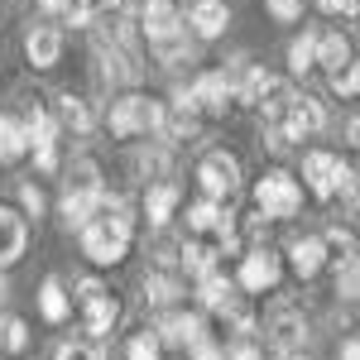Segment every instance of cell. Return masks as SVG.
Wrapping results in <instances>:
<instances>
[{"label":"cell","instance_id":"44","mask_svg":"<svg viewBox=\"0 0 360 360\" xmlns=\"http://www.w3.org/2000/svg\"><path fill=\"white\" fill-rule=\"evenodd\" d=\"M226 360H264V351H259L255 341H236V346L226 351Z\"/></svg>","mask_w":360,"mask_h":360},{"label":"cell","instance_id":"46","mask_svg":"<svg viewBox=\"0 0 360 360\" xmlns=\"http://www.w3.org/2000/svg\"><path fill=\"white\" fill-rule=\"evenodd\" d=\"M72 288H77V303H86V298H96V293H101V278H77Z\"/></svg>","mask_w":360,"mask_h":360},{"label":"cell","instance_id":"17","mask_svg":"<svg viewBox=\"0 0 360 360\" xmlns=\"http://www.w3.org/2000/svg\"><path fill=\"white\" fill-rule=\"evenodd\" d=\"M178 202H183V193L173 188V183H149L144 188V217H149V226H168L173 221V212H178Z\"/></svg>","mask_w":360,"mask_h":360},{"label":"cell","instance_id":"50","mask_svg":"<svg viewBox=\"0 0 360 360\" xmlns=\"http://www.w3.org/2000/svg\"><path fill=\"white\" fill-rule=\"evenodd\" d=\"M283 360H307V356H303V351H288V356H283Z\"/></svg>","mask_w":360,"mask_h":360},{"label":"cell","instance_id":"33","mask_svg":"<svg viewBox=\"0 0 360 360\" xmlns=\"http://www.w3.org/2000/svg\"><path fill=\"white\" fill-rule=\"evenodd\" d=\"M312 49H317V34H307V29L293 39V44H288V68H293L298 77H303V72H312Z\"/></svg>","mask_w":360,"mask_h":360},{"label":"cell","instance_id":"20","mask_svg":"<svg viewBox=\"0 0 360 360\" xmlns=\"http://www.w3.org/2000/svg\"><path fill=\"white\" fill-rule=\"evenodd\" d=\"M82 317H86V332H91V336H111V327L120 322V303L101 288L96 298H86V303H82Z\"/></svg>","mask_w":360,"mask_h":360},{"label":"cell","instance_id":"3","mask_svg":"<svg viewBox=\"0 0 360 360\" xmlns=\"http://www.w3.org/2000/svg\"><path fill=\"white\" fill-rule=\"evenodd\" d=\"M197 183H202V197H217V202L236 197L240 193V159L226 149H207L197 164Z\"/></svg>","mask_w":360,"mask_h":360},{"label":"cell","instance_id":"41","mask_svg":"<svg viewBox=\"0 0 360 360\" xmlns=\"http://www.w3.org/2000/svg\"><path fill=\"white\" fill-rule=\"evenodd\" d=\"M53 360H101V356H96L91 346H82V341H63Z\"/></svg>","mask_w":360,"mask_h":360},{"label":"cell","instance_id":"4","mask_svg":"<svg viewBox=\"0 0 360 360\" xmlns=\"http://www.w3.org/2000/svg\"><path fill=\"white\" fill-rule=\"evenodd\" d=\"M269 125H278L288 139H312L327 130V106L317 101V96H288V106L278 111V120H269Z\"/></svg>","mask_w":360,"mask_h":360},{"label":"cell","instance_id":"24","mask_svg":"<svg viewBox=\"0 0 360 360\" xmlns=\"http://www.w3.org/2000/svg\"><path fill=\"white\" fill-rule=\"evenodd\" d=\"M25 149H29L25 125H20L15 115L0 111V164H20V159H25Z\"/></svg>","mask_w":360,"mask_h":360},{"label":"cell","instance_id":"11","mask_svg":"<svg viewBox=\"0 0 360 360\" xmlns=\"http://www.w3.org/2000/svg\"><path fill=\"white\" fill-rule=\"evenodd\" d=\"M336 164H341V159H336L332 149H307V154H303V183H307V193H312V197H322V202L336 197L332 193Z\"/></svg>","mask_w":360,"mask_h":360},{"label":"cell","instance_id":"1","mask_svg":"<svg viewBox=\"0 0 360 360\" xmlns=\"http://www.w3.org/2000/svg\"><path fill=\"white\" fill-rule=\"evenodd\" d=\"M106 125H111L115 139H130V135H159V125H164V101H154V96H115L111 111H106Z\"/></svg>","mask_w":360,"mask_h":360},{"label":"cell","instance_id":"16","mask_svg":"<svg viewBox=\"0 0 360 360\" xmlns=\"http://www.w3.org/2000/svg\"><path fill=\"white\" fill-rule=\"evenodd\" d=\"M101 193H106V188H101ZM101 193L68 188V193H63V202H58V212H63V226H68V231H82V226L96 217V202H101Z\"/></svg>","mask_w":360,"mask_h":360},{"label":"cell","instance_id":"28","mask_svg":"<svg viewBox=\"0 0 360 360\" xmlns=\"http://www.w3.org/2000/svg\"><path fill=\"white\" fill-rule=\"evenodd\" d=\"M39 312H44L49 322H63V317L72 312V298H68L63 278H44V288H39Z\"/></svg>","mask_w":360,"mask_h":360},{"label":"cell","instance_id":"7","mask_svg":"<svg viewBox=\"0 0 360 360\" xmlns=\"http://www.w3.org/2000/svg\"><path fill=\"white\" fill-rule=\"evenodd\" d=\"M264 332H269V346H274L278 356H288V351H303V346H307L312 327H307V317L298 312V307H278Z\"/></svg>","mask_w":360,"mask_h":360},{"label":"cell","instance_id":"35","mask_svg":"<svg viewBox=\"0 0 360 360\" xmlns=\"http://www.w3.org/2000/svg\"><path fill=\"white\" fill-rule=\"evenodd\" d=\"M159 336H154V327H144V332H135L130 336V346H125V356L130 360H159Z\"/></svg>","mask_w":360,"mask_h":360},{"label":"cell","instance_id":"31","mask_svg":"<svg viewBox=\"0 0 360 360\" xmlns=\"http://www.w3.org/2000/svg\"><path fill=\"white\" fill-rule=\"evenodd\" d=\"M68 188H86V193H101L106 183H101V168H96V159H72V164H68Z\"/></svg>","mask_w":360,"mask_h":360},{"label":"cell","instance_id":"10","mask_svg":"<svg viewBox=\"0 0 360 360\" xmlns=\"http://www.w3.org/2000/svg\"><path fill=\"white\" fill-rule=\"evenodd\" d=\"M29 245V221L25 212H15V207H0V269H10Z\"/></svg>","mask_w":360,"mask_h":360},{"label":"cell","instance_id":"15","mask_svg":"<svg viewBox=\"0 0 360 360\" xmlns=\"http://www.w3.org/2000/svg\"><path fill=\"white\" fill-rule=\"evenodd\" d=\"M139 29H144V39H164L173 29H183V15H178L173 0H144L139 5Z\"/></svg>","mask_w":360,"mask_h":360},{"label":"cell","instance_id":"18","mask_svg":"<svg viewBox=\"0 0 360 360\" xmlns=\"http://www.w3.org/2000/svg\"><path fill=\"white\" fill-rule=\"evenodd\" d=\"M58 130H72V135H91L96 130V115L82 96L72 91H58Z\"/></svg>","mask_w":360,"mask_h":360},{"label":"cell","instance_id":"39","mask_svg":"<svg viewBox=\"0 0 360 360\" xmlns=\"http://www.w3.org/2000/svg\"><path fill=\"white\" fill-rule=\"evenodd\" d=\"M264 10L274 15L278 25H293V20H303V0H264Z\"/></svg>","mask_w":360,"mask_h":360},{"label":"cell","instance_id":"48","mask_svg":"<svg viewBox=\"0 0 360 360\" xmlns=\"http://www.w3.org/2000/svg\"><path fill=\"white\" fill-rule=\"evenodd\" d=\"M39 10H49V15H53V10H63V0H39Z\"/></svg>","mask_w":360,"mask_h":360},{"label":"cell","instance_id":"45","mask_svg":"<svg viewBox=\"0 0 360 360\" xmlns=\"http://www.w3.org/2000/svg\"><path fill=\"white\" fill-rule=\"evenodd\" d=\"M327 15H346V20H356V0H317Z\"/></svg>","mask_w":360,"mask_h":360},{"label":"cell","instance_id":"14","mask_svg":"<svg viewBox=\"0 0 360 360\" xmlns=\"http://www.w3.org/2000/svg\"><path fill=\"white\" fill-rule=\"evenodd\" d=\"M288 264H293V274H298V278H317V274H322V264H327V245H322V236H298V240H288Z\"/></svg>","mask_w":360,"mask_h":360},{"label":"cell","instance_id":"38","mask_svg":"<svg viewBox=\"0 0 360 360\" xmlns=\"http://www.w3.org/2000/svg\"><path fill=\"white\" fill-rule=\"evenodd\" d=\"M63 20H68V25H91V20H96V5H91V0H63Z\"/></svg>","mask_w":360,"mask_h":360},{"label":"cell","instance_id":"49","mask_svg":"<svg viewBox=\"0 0 360 360\" xmlns=\"http://www.w3.org/2000/svg\"><path fill=\"white\" fill-rule=\"evenodd\" d=\"M10 298V283H5V269H0V303Z\"/></svg>","mask_w":360,"mask_h":360},{"label":"cell","instance_id":"30","mask_svg":"<svg viewBox=\"0 0 360 360\" xmlns=\"http://www.w3.org/2000/svg\"><path fill=\"white\" fill-rule=\"evenodd\" d=\"M135 173L144 178V183H149V178H154V183H164L168 173H173L168 149H139V154H135Z\"/></svg>","mask_w":360,"mask_h":360},{"label":"cell","instance_id":"34","mask_svg":"<svg viewBox=\"0 0 360 360\" xmlns=\"http://www.w3.org/2000/svg\"><path fill=\"white\" fill-rule=\"evenodd\" d=\"M336 293H341L346 303H356V298H360V264H356V255L341 259V269H336Z\"/></svg>","mask_w":360,"mask_h":360},{"label":"cell","instance_id":"40","mask_svg":"<svg viewBox=\"0 0 360 360\" xmlns=\"http://www.w3.org/2000/svg\"><path fill=\"white\" fill-rule=\"evenodd\" d=\"M20 207H25V217H44V193H39V183H20Z\"/></svg>","mask_w":360,"mask_h":360},{"label":"cell","instance_id":"47","mask_svg":"<svg viewBox=\"0 0 360 360\" xmlns=\"http://www.w3.org/2000/svg\"><path fill=\"white\" fill-rule=\"evenodd\" d=\"M336 360H360V341H356V336H351V341L341 346V356H336Z\"/></svg>","mask_w":360,"mask_h":360},{"label":"cell","instance_id":"6","mask_svg":"<svg viewBox=\"0 0 360 360\" xmlns=\"http://www.w3.org/2000/svg\"><path fill=\"white\" fill-rule=\"evenodd\" d=\"M183 101H188L197 115H226V106H231V77H226V72H202V77H193V86L183 91Z\"/></svg>","mask_w":360,"mask_h":360},{"label":"cell","instance_id":"29","mask_svg":"<svg viewBox=\"0 0 360 360\" xmlns=\"http://www.w3.org/2000/svg\"><path fill=\"white\" fill-rule=\"evenodd\" d=\"M29 341H34V336H29L25 317H15V312H10V317H0V351H5V356H25Z\"/></svg>","mask_w":360,"mask_h":360},{"label":"cell","instance_id":"13","mask_svg":"<svg viewBox=\"0 0 360 360\" xmlns=\"http://www.w3.org/2000/svg\"><path fill=\"white\" fill-rule=\"evenodd\" d=\"M25 58L39 68V72L58 68V58H63V34H58L53 25H34L25 34Z\"/></svg>","mask_w":360,"mask_h":360},{"label":"cell","instance_id":"5","mask_svg":"<svg viewBox=\"0 0 360 360\" xmlns=\"http://www.w3.org/2000/svg\"><path fill=\"white\" fill-rule=\"evenodd\" d=\"M77 236H82V255L91 264H120L125 250H130V231H115V226L101 221V217H91Z\"/></svg>","mask_w":360,"mask_h":360},{"label":"cell","instance_id":"26","mask_svg":"<svg viewBox=\"0 0 360 360\" xmlns=\"http://www.w3.org/2000/svg\"><path fill=\"white\" fill-rule=\"evenodd\" d=\"M178 293H183V283H178V274H168V269H154V274L144 278V298H149V307H173Z\"/></svg>","mask_w":360,"mask_h":360},{"label":"cell","instance_id":"19","mask_svg":"<svg viewBox=\"0 0 360 360\" xmlns=\"http://www.w3.org/2000/svg\"><path fill=\"white\" fill-rule=\"evenodd\" d=\"M197 120H202V115H197L193 106L178 96V106H173V111H164V125H159V135H164L168 144H193V139H197Z\"/></svg>","mask_w":360,"mask_h":360},{"label":"cell","instance_id":"25","mask_svg":"<svg viewBox=\"0 0 360 360\" xmlns=\"http://www.w3.org/2000/svg\"><path fill=\"white\" fill-rule=\"evenodd\" d=\"M341 63H351V44L341 34H317V49H312V68H327L336 72Z\"/></svg>","mask_w":360,"mask_h":360},{"label":"cell","instance_id":"32","mask_svg":"<svg viewBox=\"0 0 360 360\" xmlns=\"http://www.w3.org/2000/svg\"><path fill=\"white\" fill-rule=\"evenodd\" d=\"M217 312H221V317H226V322H231V327H236L240 336L255 332V312H250V303L240 298V293H231V298H226V303L217 307Z\"/></svg>","mask_w":360,"mask_h":360},{"label":"cell","instance_id":"37","mask_svg":"<svg viewBox=\"0 0 360 360\" xmlns=\"http://www.w3.org/2000/svg\"><path fill=\"white\" fill-rule=\"evenodd\" d=\"M322 245H327V255L346 259V255H356V236H351V231H341V226H332V231L322 236Z\"/></svg>","mask_w":360,"mask_h":360},{"label":"cell","instance_id":"23","mask_svg":"<svg viewBox=\"0 0 360 360\" xmlns=\"http://www.w3.org/2000/svg\"><path fill=\"white\" fill-rule=\"evenodd\" d=\"M20 125H25V139H29V149L34 144H58V120L39 101H29L25 106V115H20Z\"/></svg>","mask_w":360,"mask_h":360},{"label":"cell","instance_id":"12","mask_svg":"<svg viewBox=\"0 0 360 360\" xmlns=\"http://www.w3.org/2000/svg\"><path fill=\"white\" fill-rule=\"evenodd\" d=\"M226 25H231V10H226V0H193V10H188V25L193 29V39H221Z\"/></svg>","mask_w":360,"mask_h":360},{"label":"cell","instance_id":"2","mask_svg":"<svg viewBox=\"0 0 360 360\" xmlns=\"http://www.w3.org/2000/svg\"><path fill=\"white\" fill-rule=\"evenodd\" d=\"M255 207H259V217L264 221H288V217H298V207H303V183L293 178V173H264L259 183H255Z\"/></svg>","mask_w":360,"mask_h":360},{"label":"cell","instance_id":"8","mask_svg":"<svg viewBox=\"0 0 360 360\" xmlns=\"http://www.w3.org/2000/svg\"><path fill=\"white\" fill-rule=\"evenodd\" d=\"M236 283H240L245 293H264V288H274V283H278V255H274V250H264V245L245 250Z\"/></svg>","mask_w":360,"mask_h":360},{"label":"cell","instance_id":"9","mask_svg":"<svg viewBox=\"0 0 360 360\" xmlns=\"http://www.w3.org/2000/svg\"><path fill=\"white\" fill-rule=\"evenodd\" d=\"M154 336H159V346H193L207 336V322H202V312H164L154 322Z\"/></svg>","mask_w":360,"mask_h":360},{"label":"cell","instance_id":"22","mask_svg":"<svg viewBox=\"0 0 360 360\" xmlns=\"http://www.w3.org/2000/svg\"><path fill=\"white\" fill-rule=\"evenodd\" d=\"M178 269L188 278H202L217 269V245H207V240H183L178 245Z\"/></svg>","mask_w":360,"mask_h":360},{"label":"cell","instance_id":"21","mask_svg":"<svg viewBox=\"0 0 360 360\" xmlns=\"http://www.w3.org/2000/svg\"><path fill=\"white\" fill-rule=\"evenodd\" d=\"M149 49H154V58H159L164 68H178V63H193L197 58L188 29H173V34H164V39H149Z\"/></svg>","mask_w":360,"mask_h":360},{"label":"cell","instance_id":"36","mask_svg":"<svg viewBox=\"0 0 360 360\" xmlns=\"http://www.w3.org/2000/svg\"><path fill=\"white\" fill-rule=\"evenodd\" d=\"M332 91H336V96H346V101L360 91V68H356V63H341V68L332 72Z\"/></svg>","mask_w":360,"mask_h":360},{"label":"cell","instance_id":"43","mask_svg":"<svg viewBox=\"0 0 360 360\" xmlns=\"http://www.w3.org/2000/svg\"><path fill=\"white\" fill-rule=\"evenodd\" d=\"M34 164H39V173H58V149L53 144H34Z\"/></svg>","mask_w":360,"mask_h":360},{"label":"cell","instance_id":"27","mask_svg":"<svg viewBox=\"0 0 360 360\" xmlns=\"http://www.w3.org/2000/svg\"><path fill=\"white\" fill-rule=\"evenodd\" d=\"M231 293H236V283H231V278H226L221 269H212V274H202V278H197V303L207 307V312H217V307H221L226 298H231Z\"/></svg>","mask_w":360,"mask_h":360},{"label":"cell","instance_id":"42","mask_svg":"<svg viewBox=\"0 0 360 360\" xmlns=\"http://www.w3.org/2000/svg\"><path fill=\"white\" fill-rule=\"evenodd\" d=\"M188 351H193V360H226V346H217V341H207V336H202V341H193Z\"/></svg>","mask_w":360,"mask_h":360}]
</instances>
